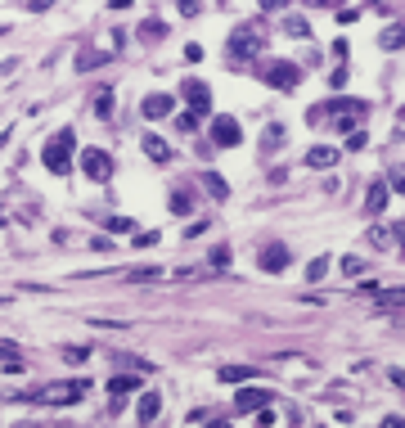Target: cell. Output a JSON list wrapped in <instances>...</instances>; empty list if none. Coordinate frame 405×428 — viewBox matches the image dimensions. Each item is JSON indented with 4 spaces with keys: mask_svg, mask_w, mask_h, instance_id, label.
Wrapping results in <instances>:
<instances>
[{
    "mask_svg": "<svg viewBox=\"0 0 405 428\" xmlns=\"http://www.w3.org/2000/svg\"><path fill=\"white\" fill-rule=\"evenodd\" d=\"M212 140H216V144H225V149H235V144H239V122L235 118H216L212 122Z\"/></svg>",
    "mask_w": 405,
    "mask_h": 428,
    "instance_id": "obj_10",
    "label": "cell"
},
{
    "mask_svg": "<svg viewBox=\"0 0 405 428\" xmlns=\"http://www.w3.org/2000/svg\"><path fill=\"white\" fill-rule=\"evenodd\" d=\"M162 36H167L162 23H144V27H140V41H162Z\"/></svg>",
    "mask_w": 405,
    "mask_h": 428,
    "instance_id": "obj_20",
    "label": "cell"
},
{
    "mask_svg": "<svg viewBox=\"0 0 405 428\" xmlns=\"http://www.w3.org/2000/svg\"><path fill=\"white\" fill-rule=\"evenodd\" d=\"M95 113H99V118H113V95H108V90H99V95H95Z\"/></svg>",
    "mask_w": 405,
    "mask_h": 428,
    "instance_id": "obj_23",
    "label": "cell"
},
{
    "mask_svg": "<svg viewBox=\"0 0 405 428\" xmlns=\"http://www.w3.org/2000/svg\"><path fill=\"white\" fill-rule=\"evenodd\" d=\"M392 185H396V190L405 194V167H401V171H396V176H392Z\"/></svg>",
    "mask_w": 405,
    "mask_h": 428,
    "instance_id": "obj_33",
    "label": "cell"
},
{
    "mask_svg": "<svg viewBox=\"0 0 405 428\" xmlns=\"http://www.w3.org/2000/svg\"><path fill=\"white\" fill-rule=\"evenodd\" d=\"M401 118H405V108H401Z\"/></svg>",
    "mask_w": 405,
    "mask_h": 428,
    "instance_id": "obj_35",
    "label": "cell"
},
{
    "mask_svg": "<svg viewBox=\"0 0 405 428\" xmlns=\"http://www.w3.org/2000/svg\"><path fill=\"white\" fill-rule=\"evenodd\" d=\"M378 428H405V419H401V415H387V419H383Z\"/></svg>",
    "mask_w": 405,
    "mask_h": 428,
    "instance_id": "obj_31",
    "label": "cell"
},
{
    "mask_svg": "<svg viewBox=\"0 0 405 428\" xmlns=\"http://www.w3.org/2000/svg\"><path fill=\"white\" fill-rule=\"evenodd\" d=\"M324 270H329V262H324V257H315V262L306 266V279H311V284H320V279H324Z\"/></svg>",
    "mask_w": 405,
    "mask_h": 428,
    "instance_id": "obj_22",
    "label": "cell"
},
{
    "mask_svg": "<svg viewBox=\"0 0 405 428\" xmlns=\"http://www.w3.org/2000/svg\"><path fill=\"white\" fill-rule=\"evenodd\" d=\"M365 113H369V104H365V99H329L324 108H311V122H315V127L324 122V127L347 131V136H352V131H361Z\"/></svg>",
    "mask_w": 405,
    "mask_h": 428,
    "instance_id": "obj_1",
    "label": "cell"
},
{
    "mask_svg": "<svg viewBox=\"0 0 405 428\" xmlns=\"http://www.w3.org/2000/svg\"><path fill=\"white\" fill-rule=\"evenodd\" d=\"M135 388H140V379H127V375H122V379H108V392L118 396V401H122L127 392H135Z\"/></svg>",
    "mask_w": 405,
    "mask_h": 428,
    "instance_id": "obj_19",
    "label": "cell"
},
{
    "mask_svg": "<svg viewBox=\"0 0 405 428\" xmlns=\"http://www.w3.org/2000/svg\"><path fill=\"white\" fill-rule=\"evenodd\" d=\"M86 356H90V352H86V347H64V361H68V365H81Z\"/></svg>",
    "mask_w": 405,
    "mask_h": 428,
    "instance_id": "obj_24",
    "label": "cell"
},
{
    "mask_svg": "<svg viewBox=\"0 0 405 428\" xmlns=\"http://www.w3.org/2000/svg\"><path fill=\"white\" fill-rule=\"evenodd\" d=\"M207 428H230V419H212V424H207Z\"/></svg>",
    "mask_w": 405,
    "mask_h": 428,
    "instance_id": "obj_34",
    "label": "cell"
},
{
    "mask_svg": "<svg viewBox=\"0 0 405 428\" xmlns=\"http://www.w3.org/2000/svg\"><path fill=\"white\" fill-rule=\"evenodd\" d=\"M81 171L90 181H108V171H113V158L104 149H81Z\"/></svg>",
    "mask_w": 405,
    "mask_h": 428,
    "instance_id": "obj_7",
    "label": "cell"
},
{
    "mask_svg": "<svg viewBox=\"0 0 405 428\" xmlns=\"http://www.w3.org/2000/svg\"><path fill=\"white\" fill-rule=\"evenodd\" d=\"M158 410H162V396L158 392H144V396H140V406H135V415H140V424H149V419H158Z\"/></svg>",
    "mask_w": 405,
    "mask_h": 428,
    "instance_id": "obj_12",
    "label": "cell"
},
{
    "mask_svg": "<svg viewBox=\"0 0 405 428\" xmlns=\"http://www.w3.org/2000/svg\"><path fill=\"white\" fill-rule=\"evenodd\" d=\"M181 95L190 99V113H194V118L212 113V90H207L202 81H185V86H181Z\"/></svg>",
    "mask_w": 405,
    "mask_h": 428,
    "instance_id": "obj_8",
    "label": "cell"
},
{
    "mask_svg": "<svg viewBox=\"0 0 405 428\" xmlns=\"http://www.w3.org/2000/svg\"><path fill=\"white\" fill-rule=\"evenodd\" d=\"M140 108H144V118H167L171 113V95H149Z\"/></svg>",
    "mask_w": 405,
    "mask_h": 428,
    "instance_id": "obj_14",
    "label": "cell"
},
{
    "mask_svg": "<svg viewBox=\"0 0 405 428\" xmlns=\"http://www.w3.org/2000/svg\"><path fill=\"white\" fill-rule=\"evenodd\" d=\"M190 207H194V199H190V194H181V190L171 194V212H176V216H185Z\"/></svg>",
    "mask_w": 405,
    "mask_h": 428,
    "instance_id": "obj_21",
    "label": "cell"
},
{
    "mask_svg": "<svg viewBox=\"0 0 405 428\" xmlns=\"http://www.w3.org/2000/svg\"><path fill=\"white\" fill-rule=\"evenodd\" d=\"M342 270H347V275H361L365 262H361V257H342Z\"/></svg>",
    "mask_w": 405,
    "mask_h": 428,
    "instance_id": "obj_25",
    "label": "cell"
},
{
    "mask_svg": "<svg viewBox=\"0 0 405 428\" xmlns=\"http://www.w3.org/2000/svg\"><path fill=\"white\" fill-rule=\"evenodd\" d=\"M144 153H149L153 162H171V144L162 136H144Z\"/></svg>",
    "mask_w": 405,
    "mask_h": 428,
    "instance_id": "obj_13",
    "label": "cell"
},
{
    "mask_svg": "<svg viewBox=\"0 0 405 428\" xmlns=\"http://www.w3.org/2000/svg\"><path fill=\"white\" fill-rule=\"evenodd\" d=\"M41 162L50 171H68V167H73V131H54L50 144L41 149Z\"/></svg>",
    "mask_w": 405,
    "mask_h": 428,
    "instance_id": "obj_2",
    "label": "cell"
},
{
    "mask_svg": "<svg viewBox=\"0 0 405 428\" xmlns=\"http://www.w3.org/2000/svg\"><path fill=\"white\" fill-rule=\"evenodd\" d=\"M279 144H284V127H279V122H270V127H266V136H261V149H266V153H275Z\"/></svg>",
    "mask_w": 405,
    "mask_h": 428,
    "instance_id": "obj_18",
    "label": "cell"
},
{
    "mask_svg": "<svg viewBox=\"0 0 405 428\" xmlns=\"http://www.w3.org/2000/svg\"><path fill=\"white\" fill-rule=\"evenodd\" d=\"M108 230H113V235H122V230H131V221H127V216H108Z\"/></svg>",
    "mask_w": 405,
    "mask_h": 428,
    "instance_id": "obj_26",
    "label": "cell"
},
{
    "mask_svg": "<svg viewBox=\"0 0 405 428\" xmlns=\"http://www.w3.org/2000/svg\"><path fill=\"white\" fill-rule=\"evenodd\" d=\"M216 379H221V383H244V379H252V370H248V365H221Z\"/></svg>",
    "mask_w": 405,
    "mask_h": 428,
    "instance_id": "obj_16",
    "label": "cell"
},
{
    "mask_svg": "<svg viewBox=\"0 0 405 428\" xmlns=\"http://www.w3.org/2000/svg\"><path fill=\"white\" fill-rule=\"evenodd\" d=\"M365 144H369V136H365V131H352V136H347V149H365Z\"/></svg>",
    "mask_w": 405,
    "mask_h": 428,
    "instance_id": "obj_27",
    "label": "cell"
},
{
    "mask_svg": "<svg viewBox=\"0 0 405 428\" xmlns=\"http://www.w3.org/2000/svg\"><path fill=\"white\" fill-rule=\"evenodd\" d=\"M202 190L212 194V199H225V194H230V185H225L216 171H202Z\"/></svg>",
    "mask_w": 405,
    "mask_h": 428,
    "instance_id": "obj_17",
    "label": "cell"
},
{
    "mask_svg": "<svg viewBox=\"0 0 405 428\" xmlns=\"http://www.w3.org/2000/svg\"><path fill=\"white\" fill-rule=\"evenodd\" d=\"M257 77H261L266 86H275V90H293V86L302 81L298 64H288V59H270V64H261V68H257Z\"/></svg>",
    "mask_w": 405,
    "mask_h": 428,
    "instance_id": "obj_3",
    "label": "cell"
},
{
    "mask_svg": "<svg viewBox=\"0 0 405 428\" xmlns=\"http://www.w3.org/2000/svg\"><path fill=\"white\" fill-rule=\"evenodd\" d=\"M270 396L275 392H266V388H244V392H235V406L239 410H266Z\"/></svg>",
    "mask_w": 405,
    "mask_h": 428,
    "instance_id": "obj_9",
    "label": "cell"
},
{
    "mask_svg": "<svg viewBox=\"0 0 405 428\" xmlns=\"http://www.w3.org/2000/svg\"><path fill=\"white\" fill-rule=\"evenodd\" d=\"M261 54V36L252 32V27H239L235 36H230V59H257Z\"/></svg>",
    "mask_w": 405,
    "mask_h": 428,
    "instance_id": "obj_5",
    "label": "cell"
},
{
    "mask_svg": "<svg viewBox=\"0 0 405 428\" xmlns=\"http://www.w3.org/2000/svg\"><path fill=\"white\" fill-rule=\"evenodd\" d=\"M212 266H230V248H212Z\"/></svg>",
    "mask_w": 405,
    "mask_h": 428,
    "instance_id": "obj_28",
    "label": "cell"
},
{
    "mask_svg": "<svg viewBox=\"0 0 405 428\" xmlns=\"http://www.w3.org/2000/svg\"><path fill=\"white\" fill-rule=\"evenodd\" d=\"M383 45H387V50H392V45H405V27H401V32H387Z\"/></svg>",
    "mask_w": 405,
    "mask_h": 428,
    "instance_id": "obj_30",
    "label": "cell"
},
{
    "mask_svg": "<svg viewBox=\"0 0 405 428\" xmlns=\"http://www.w3.org/2000/svg\"><path fill=\"white\" fill-rule=\"evenodd\" d=\"M288 36H311L306 23H302V18H288Z\"/></svg>",
    "mask_w": 405,
    "mask_h": 428,
    "instance_id": "obj_29",
    "label": "cell"
},
{
    "mask_svg": "<svg viewBox=\"0 0 405 428\" xmlns=\"http://www.w3.org/2000/svg\"><path fill=\"white\" fill-rule=\"evenodd\" d=\"M392 239L401 244V253H405V225H396V230H392Z\"/></svg>",
    "mask_w": 405,
    "mask_h": 428,
    "instance_id": "obj_32",
    "label": "cell"
},
{
    "mask_svg": "<svg viewBox=\"0 0 405 428\" xmlns=\"http://www.w3.org/2000/svg\"><path fill=\"white\" fill-rule=\"evenodd\" d=\"M306 162H311V167H333V162H338V149L315 144V149H306Z\"/></svg>",
    "mask_w": 405,
    "mask_h": 428,
    "instance_id": "obj_15",
    "label": "cell"
},
{
    "mask_svg": "<svg viewBox=\"0 0 405 428\" xmlns=\"http://www.w3.org/2000/svg\"><path fill=\"white\" fill-rule=\"evenodd\" d=\"M387 207V181H369L365 190V216H378Z\"/></svg>",
    "mask_w": 405,
    "mask_h": 428,
    "instance_id": "obj_11",
    "label": "cell"
},
{
    "mask_svg": "<svg viewBox=\"0 0 405 428\" xmlns=\"http://www.w3.org/2000/svg\"><path fill=\"white\" fill-rule=\"evenodd\" d=\"M257 266L270 270V275H279V270L293 266V248H284V244H266V248H261V257H257Z\"/></svg>",
    "mask_w": 405,
    "mask_h": 428,
    "instance_id": "obj_4",
    "label": "cell"
},
{
    "mask_svg": "<svg viewBox=\"0 0 405 428\" xmlns=\"http://www.w3.org/2000/svg\"><path fill=\"white\" fill-rule=\"evenodd\" d=\"M90 383H50L41 392V401H50V406H73V401H81V392Z\"/></svg>",
    "mask_w": 405,
    "mask_h": 428,
    "instance_id": "obj_6",
    "label": "cell"
}]
</instances>
